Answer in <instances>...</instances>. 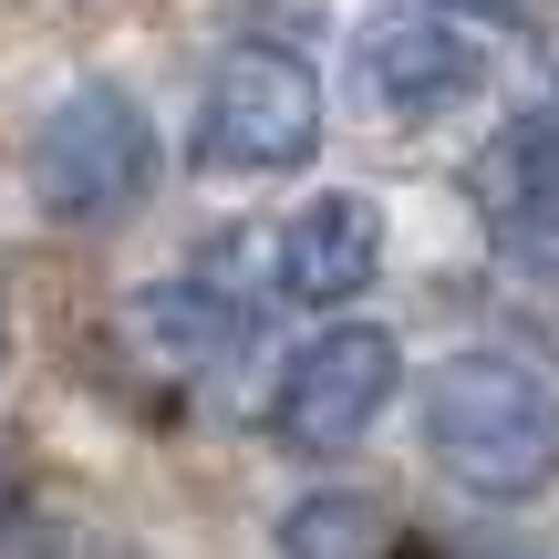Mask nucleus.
Segmentation results:
<instances>
[{
    "instance_id": "nucleus-1",
    "label": "nucleus",
    "mask_w": 559,
    "mask_h": 559,
    "mask_svg": "<svg viewBox=\"0 0 559 559\" xmlns=\"http://www.w3.org/2000/svg\"><path fill=\"white\" fill-rule=\"evenodd\" d=\"M425 456L487 508L559 487V383L508 353H456L425 383Z\"/></svg>"
},
{
    "instance_id": "nucleus-2",
    "label": "nucleus",
    "mask_w": 559,
    "mask_h": 559,
    "mask_svg": "<svg viewBox=\"0 0 559 559\" xmlns=\"http://www.w3.org/2000/svg\"><path fill=\"white\" fill-rule=\"evenodd\" d=\"M156 187V124L124 83H73L52 115L32 124V198L62 228H115Z\"/></svg>"
},
{
    "instance_id": "nucleus-3",
    "label": "nucleus",
    "mask_w": 559,
    "mask_h": 559,
    "mask_svg": "<svg viewBox=\"0 0 559 559\" xmlns=\"http://www.w3.org/2000/svg\"><path fill=\"white\" fill-rule=\"evenodd\" d=\"M187 145H198L207 177H290L321 145V83L300 73V52L249 41V52H228L207 73V104H198Z\"/></svg>"
},
{
    "instance_id": "nucleus-4",
    "label": "nucleus",
    "mask_w": 559,
    "mask_h": 559,
    "mask_svg": "<svg viewBox=\"0 0 559 559\" xmlns=\"http://www.w3.org/2000/svg\"><path fill=\"white\" fill-rule=\"evenodd\" d=\"M394 383H404L394 332H373V321H342V332L300 342V362L280 373V394H270V436L290 445V456H342V445H362V436L383 425Z\"/></svg>"
},
{
    "instance_id": "nucleus-5",
    "label": "nucleus",
    "mask_w": 559,
    "mask_h": 559,
    "mask_svg": "<svg viewBox=\"0 0 559 559\" xmlns=\"http://www.w3.org/2000/svg\"><path fill=\"white\" fill-rule=\"evenodd\" d=\"M466 198H477V218H487V239H498V260L559 270V83H539V94H528L519 115L477 145Z\"/></svg>"
},
{
    "instance_id": "nucleus-6",
    "label": "nucleus",
    "mask_w": 559,
    "mask_h": 559,
    "mask_svg": "<svg viewBox=\"0 0 559 559\" xmlns=\"http://www.w3.org/2000/svg\"><path fill=\"white\" fill-rule=\"evenodd\" d=\"M353 83L383 115L436 124L487 83V52H477V32H456V11H394V21H373L353 41Z\"/></svg>"
},
{
    "instance_id": "nucleus-7",
    "label": "nucleus",
    "mask_w": 559,
    "mask_h": 559,
    "mask_svg": "<svg viewBox=\"0 0 559 559\" xmlns=\"http://www.w3.org/2000/svg\"><path fill=\"white\" fill-rule=\"evenodd\" d=\"M383 270V207L373 198H311L290 228H270V290L300 311H342Z\"/></svg>"
},
{
    "instance_id": "nucleus-8",
    "label": "nucleus",
    "mask_w": 559,
    "mask_h": 559,
    "mask_svg": "<svg viewBox=\"0 0 559 559\" xmlns=\"http://www.w3.org/2000/svg\"><path fill=\"white\" fill-rule=\"evenodd\" d=\"M135 321H145V342H156L166 362H187V373H198V362H228L249 342V300L228 290L218 270H187V280H166V290H145Z\"/></svg>"
},
{
    "instance_id": "nucleus-9",
    "label": "nucleus",
    "mask_w": 559,
    "mask_h": 559,
    "mask_svg": "<svg viewBox=\"0 0 559 559\" xmlns=\"http://www.w3.org/2000/svg\"><path fill=\"white\" fill-rule=\"evenodd\" d=\"M383 549H394V519L362 487H311L280 519V559H383Z\"/></svg>"
},
{
    "instance_id": "nucleus-10",
    "label": "nucleus",
    "mask_w": 559,
    "mask_h": 559,
    "mask_svg": "<svg viewBox=\"0 0 559 559\" xmlns=\"http://www.w3.org/2000/svg\"><path fill=\"white\" fill-rule=\"evenodd\" d=\"M445 559H539L528 539H466V549H445Z\"/></svg>"
},
{
    "instance_id": "nucleus-11",
    "label": "nucleus",
    "mask_w": 559,
    "mask_h": 559,
    "mask_svg": "<svg viewBox=\"0 0 559 559\" xmlns=\"http://www.w3.org/2000/svg\"><path fill=\"white\" fill-rule=\"evenodd\" d=\"M436 11H477V21H508L519 0H436Z\"/></svg>"
}]
</instances>
